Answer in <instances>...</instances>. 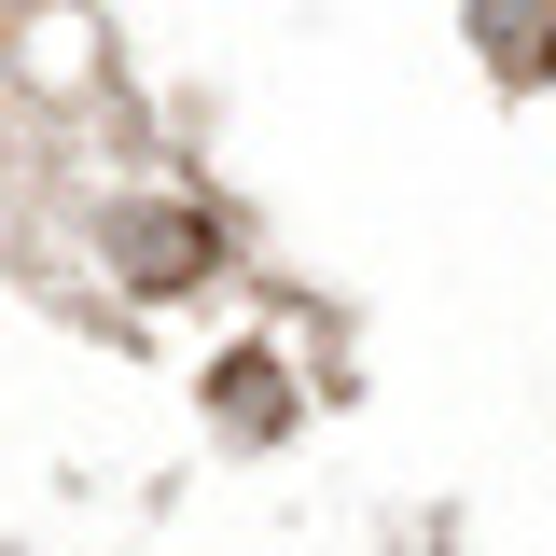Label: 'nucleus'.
I'll use <instances>...</instances> for the list:
<instances>
[{"label":"nucleus","mask_w":556,"mask_h":556,"mask_svg":"<svg viewBox=\"0 0 556 556\" xmlns=\"http://www.w3.org/2000/svg\"><path fill=\"white\" fill-rule=\"evenodd\" d=\"M473 14H486V56L515 70V84H543V70H556V28L529 14V0H473Z\"/></svg>","instance_id":"f257e3e1"},{"label":"nucleus","mask_w":556,"mask_h":556,"mask_svg":"<svg viewBox=\"0 0 556 556\" xmlns=\"http://www.w3.org/2000/svg\"><path fill=\"white\" fill-rule=\"evenodd\" d=\"M223 417H237V431H278V376L265 362H223Z\"/></svg>","instance_id":"7ed1b4c3"},{"label":"nucleus","mask_w":556,"mask_h":556,"mask_svg":"<svg viewBox=\"0 0 556 556\" xmlns=\"http://www.w3.org/2000/svg\"><path fill=\"white\" fill-rule=\"evenodd\" d=\"M126 265L139 278H181L195 265V223H126Z\"/></svg>","instance_id":"f03ea898"}]
</instances>
